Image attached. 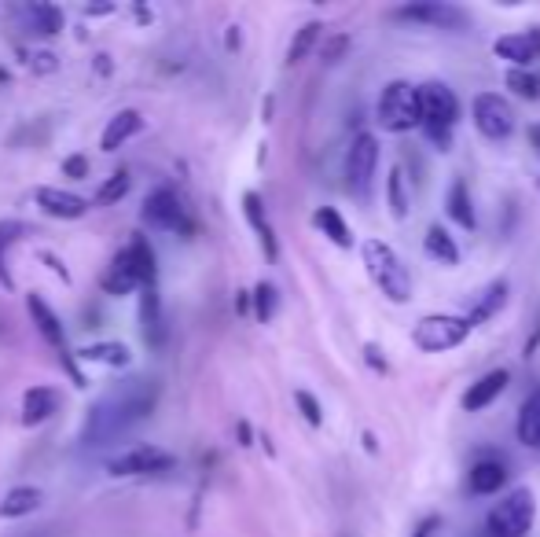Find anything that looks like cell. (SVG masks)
Here are the masks:
<instances>
[{
    "label": "cell",
    "mask_w": 540,
    "mask_h": 537,
    "mask_svg": "<svg viewBox=\"0 0 540 537\" xmlns=\"http://www.w3.org/2000/svg\"><path fill=\"white\" fill-rule=\"evenodd\" d=\"M158 379H147V376H133L118 383L114 390H107L96 405L89 409L85 423H81V446L89 449H103L125 438L133 431L136 423H144L158 405Z\"/></svg>",
    "instance_id": "1"
},
{
    "label": "cell",
    "mask_w": 540,
    "mask_h": 537,
    "mask_svg": "<svg viewBox=\"0 0 540 537\" xmlns=\"http://www.w3.org/2000/svg\"><path fill=\"white\" fill-rule=\"evenodd\" d=\"M419 96V129L438 151H449L452 129L460 122V96L445 81H423L416 85Z\"/></svg>",
    "instance_id": "2"
},
{
    "label": "cell",
    "mask_w": 540,
    "mask_h": 537,
    "mask_svg": "<svg viewBox=\"0 0 540 537\" xmlns=\"http://www.w3.org/2000/svg\"><path fill=\"white\" fill-rule=\"evenodd\" d=\"M360 254H364V269H368V276H372V284L379 287L390 302L405 306V302H412V298H416V280H412L408 265L401 262V254H397L390 243L364 240Z\"/></svg>",
    "instance_id": "3"
},
{
    "label": "cell",
    "mask_w": 540,
    "mask_h": 537,
    "mask_svg": "<svg viewBox=\"0 0 540 537\" xmlns=\"http://www.w3.org/2000/svg\"><path fill=\"white\" fill-rule=\"evenodd\" d=\"M533 519H537V497L529 486H518L496 501L485 515V534L489 537H529L533 530Z\"/></svg>",
    "instance_id": "4"
},
{
    "label": "cell",
    "mask_w": 540,
    "mask_h": 537,
    "mask_svg": "<svg viewBox=\"0 0 540 537\" xmlns=\"http://www.w3.org/2000/svg\"><path fill=\"white\" fill-rule=\"evenodd\" d=\"M471 324L460 313H430V317L416 320L412 328V343H416L419 354H445V350H456L471 339Z\"/></svg>",
    "instance_id": "5"
},
{
    "label": "cell",
    "mask_w": 540,
    "mask_h": 537,
    "mask_svg": "<svg viewBox=\"0 0 540 537\" xmlns=\"http://www.w3.org/2000/svg\"><path fill=\"white\" fill-rule=\"evenodd\" d=\"M375 115H379V126L386 133H412L419 129V96H416V85L405 78L390 81L383 92H379V107H375Z\"/></svg>",
    "instance_id": "6"
},
{
    "label": "cell",
    "mask_w": 540,
    "mask_h": 537,
    "mask_svg": "<svg viewBox=\"0 0 540 537\" xmlns=\"http://www.w3.org/2000/svg\"><path fill=\"white\" fill-rule=\"evenodd\" d=\"M471 118H474V129H478L485 140H507L518 126L515 107H511V100L500 96V92H478L471 103Z\"/></svg>",
    "instance_id": "7"
},
{
    "label": "cell",
    "mask_w": 540,
    "mask_h": 537,
    "mask_svg": "<svg viewBox=\"0 0 540 537\" xmlns=\"http://www.w3.org/2000/svg\"><path fill=\"white\" fill-rule=\"evenodd\" d=\"M375 170H379V140L372 133H357L346 151V188L357 199H368Z\"/></svg>",
    "instance_id": "8"
},
{
    "label": "cell",
    "mask_w": 540,
    "mask_h": 537,
    "mask_svg": "<svg viewBox=\"0 0 540 537\" xmlns=\"http://www.w3.org/2000/svg\"><path fill=\"white\" fill-rule=\"evenodd\" d=\"M394 19H401V23L430 26V30H460V26L471 23L467 8H460V4H449V0H416V4L397 8Z\"/></svg>",
    "instance_id": "9"
},
{
    "label": "cell",
    "mask_w": 540,
    "mask_h": 537,
    "mask_svg": "<svg viewBox=\"0 0 540 537\" xmlns=\"http://www.w3.org/2000/svg\"><path fill=\"white\" fill-rule=\"evenodd\" d=\"M496 59L511 63V70H529L540 59V26H526V30H511L493 41Z\"/></svg>",
    "instance_id": "10"
},
{
    "label": "cell",
    "mask_w": 540,
    "mask_h": 537,
    "mask_svg": "<svg viewBox=\"0 0 540 537\" xmlns=\"http://www.w3.org/2000/svg\"><path fill=\"white\" fill-rule=\"evenodd\" d=\"M169 468H173V457L158 446H133L107 464V471L118 475V479H133V475H151V471H169Z\"/></svg>",
    "instance_id": "11"
},
{
    "label": "cell",
    "mask_w": 540,
    "mask_h": 537,
    "mask_svg": "<svg viewBox=\"0 0 540 537\" xmlns=\"http://www.w3.org/2000/svg\"><path fill=\"white\" fill-rule=\"evenodd\" d=\"M511 479V468H507V460L500 453H482V457L474 460L471 471H467V490L474 497H493L500 493Z\"/></svg>",
    "instance_id": "12"
},
{
    "label": "cell",
    "mask_w": 540,
    "mask_h": 537,
    "mask_svg": "<svg viewBox=\"0 0 540 537\" xmlns=\"http://www.w3.org/2000/svg\"><path fill=\"white\" fill-rule=\"evenodd\" d=\"M144 221L147 225H155V229H169V232H188V214H184V206L180 199L169 188H158V192L147 195L144 203Z\"/></svg>",
    "instance_id": "13"
},
{
    "label": "cell",
    "mask_w": 540,
    "mask_h": 537,
    "mask_svg": "<svg viewBox=\"0 0 540 537\" xmlns=\"http://www.w3.org/2000/svg\"><path fill=\"white\" fill-rule=\"evenodd\" d=\"M507 383H511L507 368H493V372L478 376V379L471 383V387L463 390V398H460L463 412H482V409H489V405H493V401L507 390Z\"/></svg>",
    "instance_id": "14"
},
{
    "label": "cell",
    "mask_w": 540,
    "mask_h": 537,
    "mask_svg": "<svg viewBox=\"0 0 540 537\" xmlns=\"http://www.w3.org/2000/svg\"><path fill=\"white\" fill-rule=\"evenodd\" d=\"M37 206L45 210L48 218H63V221H78L89 214V199L63 192V188H37Z\"/></svg>",
    "instance_id": "15"
},
{
    "label": "cell",
    "mask_w": 540,
    "mask_h": 537,
    "mask_svg": "<svg viewBox=\"0 0 540 537\" xmlns=\"http://www.w3.org/2000/svg\"><path fill=\"white\" fill-rule=\"evenodd\" d=\"M507 291H511V287H507V280H493L489 287H482V291L474 295L471 309L463 313V317H467V324H471V328H482V324H489V320H493L496 313L507 306Z\"/></svg>",
    "instance_id": "16"
},
{
    "label": "cell",
    "mask_w": 540,
    "mask_h": 537,
    "mask_svg": "<svg viewBox=\"0 0 540 537\" xmlns=\"http://www.w3.org/2000/svg\"><path fill=\"white\" fill-rule=\"evenodd\" d=\"M26 309H30V317H34L37 332L45 335L48 346H56V350H63L67 354V332H63V320L56 317V309L48 306L41 295H30L26 298Z\"/></svg>",
    "instance_id": "17"
},
{
    "label": "cell",
    "mask_w": 540,
    "mask_h": 537,
    "mask_svg": "<svg viewBox=\"0 0 540 537\" xmlns=\"http://www.w3.org/2000/svg\"><path fill=\"white\" fill-rule=\"evenodd\" d=\"M445 214H449V221H456L463 232L478 229V214H474V203H471V188H467L463 177H456V181L449 184V195H445Z\"/></svg>",
    "instance_id": "18"
},
{
    "label": "cell",
    "mask_w": 540,
    "mask_h": 537,
    "mask_svg": "<svg viewBox=\"0 0 540 537\" xmlns=\"http://www.w3.org/2000/svg\"><path fill=\"white\" fill-rule=\"evenodd\" d=\"M243 214H247L250 229L258 232L265 258H269V262H276V258H280V247H276V232H272L269 218H265V206H261V195H258V192H247V195H243Z\"/></svg>",
    "instance_id": "19"
},
{
    "label": "cell",
    "mask_w": 540,
    "mask_h": 537,
    "mask_svg": "<svg viewBox=\"0 0 540 537\" xmlns=\"http://www.w3.org/2000/svg\"><path fill=\"white\" fill-rule=\"evenodd\" d=\"M118 258H122L125 269H129V273L136 276V284H140V287H155V276H158V269H155V251L147 247V240H140V236H136V240L129 243V247H125L122 254H118Z\"/></svg>",
    "instance_id": "20"
},
{
    "label": "cell",
    "mask_w": 540,
    "mask_h": 537,
    "mask_svg": "<svg viewBox=\"0 0 540 537\" xmlns=\"http://www.w3.org/2000/svg\"><path fill=\"white\" fill-rule=\"evenodd\" d=\"M140 126H144V118H140V111H133V107H125V111H118V115L107 122V129H103L100 137V148L103 151H118L122 144H129V140L140 133Z\"/></svg>",
    "instance_id": "21"
},
{
    "label": "cell",
    "mask_w": 540,
    "mask_h": 537,
    "mask_svg": "<svg viewBox=\"0 0 540 537\" xmlns=\"http://www.w3.org/2000/svg\"><path fill=\"white\" fill-rule=\"evenodd\" d=\"M59 412V394L52 387H30L23 394V423L34 427V423H45L48 416Z\"/></svg>",
    "instance_id": "22"
},
{
    "label": "cell",
    "mask_w": 540,
    "mask_h": 537,
    "mask_svg": "<svg viewBox=\"0 0 540 537\" xmlns=\"http://www.w3.org/2000/svg\"><path fill=\"white\" fill-rule=\"evenodd\" d=\"M515 435L526 449H540V387L522 401L515 420Z\"/></svg>",
    "instance_id": "23"
},
{
    "label": "cell",
    "mask_w": 540,
    "mask_h": 537,
    "mask_svg": "<svg viewBox=\"0 0 540 537\" xmlns=\"http://www.w3.org/2000/svg\"><path fill=\"white\" fill-rule=\"evenodd\" d=\"M140 328H144L147 343L162 346V339H166V328H162V306H158L155 287H144V295H140Z\"/></svg>",
    "instance_id": "24"
},
{
    "label": "cell",
    "mask_w": 540,
    "mask_h": 537,
    "mask_svg": "<svg viewBox=\"0 0 540 537\" xmlns=\"http://www.w3.org/2000/svg\"><path fill=\"white\" fill-rule=\"evenodd\" d=\"M37 508H41V490L37 486H15L0 501V519H23V515H34Z\"/></svg>",
    "instance_id": "25"
},
{
    "label": "cell",
    "mask_w": 540,
    "mask_h": 537,
    "mask_svg": "<svg viewBox=\"0 0 540 537\" xmlns=\"http://www.w3.org/2000/svg\"><path fill=\"white\" fill-rule=\"evenodd\" d=\"M313 225L324 232V236L335 243V247H342V251H349V247H353V232H349L346 218L338 214L335 206H320V210L313 214Z\"/></svg>",
    "instance_id": "26"
},
{
    "label": "cell",
    "mask_w": 540,
    "mask_h": 537,
    "mask_svg": "<svg viewBox=\"0 0 540 537\" xmlns=\"http://www.w3.org/2000/svg\"><path fill=\"white\" fill-rule=\"evenodd\" d=\"M423 251L441 265L460 262V247H456V240L449 236V229H441V225H430L427 229V236H423Z\"/></svg>",
    "instance_id": "27"
},
{
    "label": "cell",
    "mask_w": 540,
    "mask_h": 537,
    "mask_svg": "<svg viewBox=\"0 0 540 537\" xmlns=\"http://www.w3.org/2000/svg\"><path fill=\"white\" fill-rule=\"evenodd\" d=\"M320 34H324V23H305L298 34H294V41H291V48H287V63L291 67H298V63H305V59L313 56V48L320 45Z\"/></svg>",
    "instance_id": "28"
},
{
    "label": "cell",
    "mask_w": 540,
    "mask_h": 537,
    "mask_svg": "<svg viewBox=\"0 0 540 537\" xmlns=\"http://www.w3.org/2000/svg\"><path fill=\"white\" fill-rule=\"evenodd\" d=\"M81 357L85 361H92V365H107V368H125L129 365V350H125L122 343H92L81 350Z\"/></svg>",
    "instance_id": "29"
},
{
    "label": "cell",
    "mask_w": 540,
    "mask_h": 537,
    "mask_svg": "<svg viewBox=\"0 0 540 537\" xmlns=\"http://www.w3.org/2000/svg\"><path fill=\"white\" fill-rule=\"evenodd\" d=\"M26 15H30V23H34L37 34H63V12H59L56 4L34 0V4L26 8Z\"/></svg>",
    "instance_id": "30"
},
{
    "label": "cell",
    "mask_w": 540,
    "mask_h": 537,
    "mask_svg": "<svg viewBox=\"0 0 540 537\" xmlns=\"http://www.w3.org/2000/svg\"><path fill=\"white\" fill-rule=\"evenodd\" d=\"M136 287H140L136 284V276L125 269L122 258H114L111 269H107V276H103V291H107V295H133Z\"/></svg>",
    "instance_id": "31"
},
{
    "label": "cell",
    "mask_w": 540,
    "mask_h": 537,
    "mask_svg": "<svg viewBox=\"0 0 540 537\" xmlns=\"http://www.w3.org/2000/svg\"><path fill=\"white\" fill-rule=\"evenodd\" d=\"M386 192H390V214H394L397 221H405L408 218V188H405V170H401V166L390 170V177H386Z\"/></svg>",
    "instance_id": "32"
},
{
    "label": "cell",
    "mask_w": 540,
    "mask_h": 537,
    "mask_svg": "<svg viewBox=\"0 0 540 537\" xmlns=\"http://www.w3.org/2000/svg\"><path fill=\"white\" fill-rule=\"evenodd\" d=\"M129 184H133V177H129L125 170L111 173V177H107V181L100 184V192H96V203H100V206H111V203H118V199H125Z\"/></svg>",
    "instance_id": "33"
},
{
    "label": "cell",
    "mask_w": 540,
    "mask_h": 537,
    "mask_svg": "<svg viewBox=\"0 0 540 537\" xmlns=\"http://www.w3.org/2000/svg\"><path fill=\"white\" fill-rule=\"evenodd\" d=\"M507 89L518 92L522 100H540V78L529 70H507Z\"/></svg>",
    "instance_id": "34"
},
{
    "label": "cell",
    "mask_w": 540,
    "mask_h": 537,
    "mask_svg": "<svg viewBox=\"0 0 540 537\" xmlns=\"http://www.w3.org/2000/svg\"><path fill=\"white\" fill-rule=\"evenodd\" d=\"M276 306H280V298H276V287H272V284H258V287H254V317H258L261 324H269V320L276 317Z\"/></svg>",
    "instance_id": "35"
},
{
    "label": "cell",
    "mask_w": 540,
    "mask_h": 537,
    "mask_svg": "<svg viewBox=\"0 0 540 537\" xmlns=\"http://www.w3.org/2000/svg\"><path fill=\"white\" fill-rule=\"evenodd\" d=\"M19 232H23V225H19V221H0V251H4V247L19 236ZM0 284L12 287V273H8V265H4V262H0Z\"/></svg>",
    "instance_id": "36"
},
{
    "label": "cell",
    "mask_w": 540,
    "mask_h": 537,
    "mask_svg": "<svg viewBox=\"0 0 540 537\" xmlns=\"http://www.w3.org/2000/svg\"><path fill=\"white\" fill-rule=\"evenodd\" d=\"M294 401H298V409H302L305 423H313V427H320V423H324V409H320V401H316L309 390H298V394H294Z\"/></svg>",
    "instance_id": "37"
},
{
    "label": "cell",
    "mask_w": 540,
    "mask_h": 537,
    "mask_svg": "<svg viewBox=\"0 0 540 537\" xmlns=\"http://www.w3.org/2000/svg\"><path fill=\"white\" fill-rule=\"evenodd\" d=\"M63 177H74V181L89 177V162H85V155H70V159H63Z\"/></svg>",
    "instance_id": "38"
},
{
    "label": "cell",
    "mask_w": 540,
    "mask_h": 537,
    "mask_svg": "<svg viewBox=\"0 0 540 537\" xmlns=\"http://www.w3.org/2000/svg\"><path fill=\"white\" fill-rule=\"evenodd\" d=\"M56 67H59V59L52 56V52H34V59H30V70H34V74H52Z\"/></svg>",
    "instance_id": "39"
},
{
    "label": "cell",
    "mask_w": 540,
    "mask_h": 537,
    "mask_svg": "<svg viewBox=\"0 0 540 537\" xmlns=\"http://www.w3.org/2000/svg\"><path fill=\"white\" fill-rule=\"evenodd\" d=\"M346 45H349V37H346V34L331 37V41H327V45H324V59H327V63H335V59L342 56V52H346Z\"/></svg>",
    "instance_id": "40"
},
{
    "label": "cell",
    "mask_w": 540,
    "mask_h": 537,
    "mask_svg": "<svg viewBox=\"0 0 540 537\" xmlns=\"http://www.w3.org/2000/svg\"><path fill=\"white\" fill-rule=\"evenodd\" d=\"M364 361L372 368H379V372H386V361H383V350H379V346H364Z\"/></svg>",
    "instance_id": "41"
},
{
    "label": "cell",
    "mask_w": 540,
    "mask_h": 537,
    "mask_svg": "<svg viewBox=\"0 0 540 537\" xmlns=\"http://www.w3.org/2000/svg\"><path fill=\"white\" fill-rule=\"evenodd\" d=\"M434 530H438V515H430V519H423V523L416 526V537H434Z\"/></svg>",
    "instance_id": "42"
},
{
    "label": "cell",
    "mask_w": 540,
    "mask_h": 537,
    "mask_svg": "<svg viewBox=\"0 0 540 537\" xmlns=\"http://www.w3.org/2000/svg\"><path fill=\"white\" fill-rule=\"evenodd\" d=\"M41 258H45V262L48 265H52V273H56V276H63V280H70V273H67V269H63V265H59V258H56V254H41Z\"/></svg>",
    "instance_id": "43"
},
{
    "label": "cell",
    "mask_w": 540,
    "mask_h": 537,
    "mask_svg": "<svg viewBox=\"0 0 540 537\" xmlns=\"http://www.w3.org/2000/svg\"><path fill=\"white\" fill-rule=\"evenodd\" d=\"M529 144H533V155L540 162V126H529Z\"/></svg>",
    "instance_id": "44"
},
{
    "label": "cell",
    "mask_w": 540,
    "mask_h": 537,
    "mask_svg": "<svg viewBox=\"0 0 540 537\" xmlns=\"http://www.w3.org/2000/svg\"><path fill=\"white\" fill-rule=\"evenodd\" d=\"M114 12V4H89L85 8V15H111Z\"/></svg>",
    "instance_id": "45"
},
{
    "label": "cell",
    "mask_w": 540,
    "mask_h": 537,
    "mask_svg": "<svg viewBox=\"0 0 540 537\" xmlns=\"http://www.w3.org/2000/svg\"><path fill=\"white\" fill-rule=\"evenodd\" d=\"M239 438H243V446H250V427H247V423H239Z\"/></svg>",
    "instance_id": "46"
}]
</instances>
